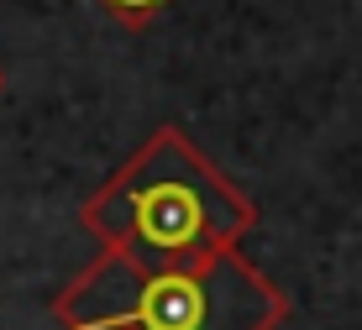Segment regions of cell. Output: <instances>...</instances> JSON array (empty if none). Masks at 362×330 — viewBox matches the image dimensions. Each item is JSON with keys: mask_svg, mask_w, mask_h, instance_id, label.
Wrapping results in <instances>:
<instances>
[{"mask_svg": "<svg viewBox=\"0 0 362 330\" xmlns=\"http://www.w3.org/2000/svg\"><path fill=\"white\" fill-rule=\"evenodd\" d=\"M53 314L64 330H279L294 304L242 252L168 273H142L100 252L64 283Z\"/></svg>", "mask_w": 362, "mask_h": 330, "instance_id": "obj_2", "label": "cell"}, {"mask_svg": "<svg viewBox=\"0 0 362 330\" xmlns=\"http://www.w3.org/2000/svg\"><path fill=\"white\" fill-rule=\"evenodd\" d=\"M79 220L100 252H116L142 273H168L242 252L263 210L184 136V126H158L79 205Z\"/></svg>", "mask_w": 362, "mask_h": 330, "instance_id": "obj_1", "label": "cell"}, {"mask_svg": "<svg viewBox=\"0 0 362 330\" xmlns=\"http://www.w3.org/2000/svg\"><path fill=\"white\" fill-rule=\"evenodd\" d=\"M163 6H168V0H100V11H105V16H116L121 27H132V32L147 27Z\"/></svg>", "mask_w": 362, "mask_h": 330, "instance_id": "obj_3", "label": "cell"}, {"mask_svg": "<svg viewBox=\"0 0 362 330\" xmlns=\"http://www.w3.org/2000/svg\"><path fill=\"white\" fill-rule=\"evenodd\" d=\"M0 90H6V69H0Z\"/></svg>", "mask_w": 362, "mask_h": 330, "instance_id": "obj_4", "label": "cell"}]
</instances>
